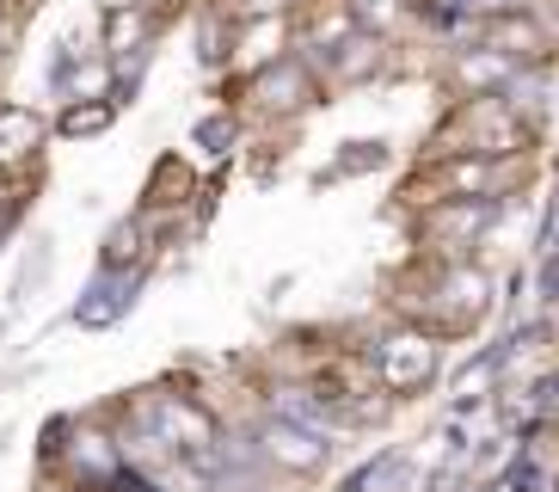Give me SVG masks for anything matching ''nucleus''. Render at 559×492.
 Listing matches in <instances>:
<instances>
[{"instance_id":"nucleus-1","label":"nucleus","mask_w":559,"mask_h":492,"mask_svg":"<svg viewBox=\"0 0 559 492\" xmlns=\"http://www.w3.org/2000/svg\"><path fill=\"white\" fill-rule=\"evenodd\" d=\"M528 154V124H516L498 93H467L430 136V161H510Z\"/></svg>"},{"instance_id":"nucleus-2","label":"nucleus","mask_w":559,"mask_h":492,"mask_svg":"<svg viewBox=\"0 0 559 492\" xmlns=\"http://www.w3.org/2000/svg\"><path fill=\"white\" fill-rule=\"evenodd\" d=\"M437 363H443V351H437V339H430L425 327H394L388 339L376 344V376L388 394H425L430 382H437Z\"/></svg>"},{"instance_id":"nucleus-3","label":"nucleus","mask_w":559,"mask_h":492,"mask_svg":"<svg viewBox=\"0 0 559 492\" xmlns=\"http://www.w3.org/2000/svg\"><path fill=\"white\" fill-rule=\"evenodd\" d=\"M154 425H160V443H173V449H185V456H203L215 443V419L203 407H191V400H160L154 407Z\"/></svg>"},{"instance_id":"nucleus-4","label":"nucleus","mask_w":559,"mask_h":492,"mask_svg":"<svg viewBox=\"0 0 559 492\" xmlns=\"http://www.w3.org/2000/svg\"><path fill=\"white\" fill-rule=\"evenodd\" d=\"M44 142V117L32 105H0V166H25Z\"/></svg>"},{"instance_id":"nucleus-5","label":"nucleus","mask_w":559,"mask_h":492,"mask_svg":"<svg viewBox=\"0 0 559 492\" xmlns=\"http://www.w3.org/2000/svg\"><path fill=\"white\" fill-rule=\"evenodd\" d=\"M264 456L277 461V468H289V475H313V468L326 461V443L308 437V431H296V425H277L271 437H264Z\"/></svg>"},{"instance_id":"nucleus-6","label":"nucleus","mask_w":559,"mask_h":492,"mask_svg":"<svg viewBox=\"0 0 559 492\" xmlns=\"http://www.w3.org/2000/svg\"><path fill=\"white\" fill-rule=\"evenodd\" d=\"M486 49H510V56H535L542 49V25L528 13H504L486 25Z\"/></svg>"},{"instance_id":"nucleus-7","label":"nucleus","mask_w":559,"mask_h":492,"mask_svg":"<svg viewBox=\"0 0 559 492\" xmlns=\"http://www.w3.org/2000/svg\"><path fill=\"white\" fill-rule=\"evenodd\" d=\"M198 191V179H191V166L185 161H160L148 179V203H185V197Z\"/></svg>"},{"instance_id":"nucleus-8","label":"nucleus","mask_w":559,"mask_h":492,"mask_svg":"<svg viewBox=\"0 0 559 492\" xmlns=\"http://www.w3.org/2000/svg\"><path fill=\"white\" fill-rule=\"evenodd\" d=\"M142 32H148V13H142V7H117V13L105 19V49L123 56V49L142 44Z\"/></svg>"},{"instance_id":"nucleus-9","label":"nucleus","mask_w":559,"mask_h":492,"mask_svg":"<svg viewBox=\"0 0 559 492\" xmlns=\"http://www.w3.org/2000/svg\"><path fill=\"white\" fill-rule=\"evenodd\" d=\"M105 124H111V105H105V98H81V105H68V112H62L56 130H62V136H99Z\"/></svg>"},{"instance_id":"nucleus-10","label":"nucleus","mask_w":559,"mask_h":492,"mask_svg":"<svg viewBox=\"0 0 559 492\" xmlns=\"http://www.w3.org/2000/svg\"><path fill=\"white\" fill-rule=\"evenodd\" d=\"M271 37H289V19H259V44H271ZM240 68H252V74H264V68H277V56H271V49H252V44H240Z\"/></svg>"},{"instance_id":"nucleus-11","label":"nucleus","mask_w":559,"mask_h":492,"mask_svg":"<svg viewBox=\"0 0 559 492\" xmlns=\"http://www.w3.org/2000/svg\"><path fill=\"white\" fill-rule=\"evenodd\" d=\"M142 259V222H123V229H111V241H105V265L111 271H123V265Z\"/></svg>"},{"instance_id":"nucleus-12","label":"nucleus","mask_w":559,"mask_h":492,"mask_svg":"<svg viewBox=\"0 0 559 492\" xmlns=\"http://www.w3.org/2000/svg\"><path fill=\"white\" fill-rule=\"evenodd\" d=\"M99 86H105V68H99V62L74 74V93H81V98H99Z\"/></svg>"}]
</instances>
